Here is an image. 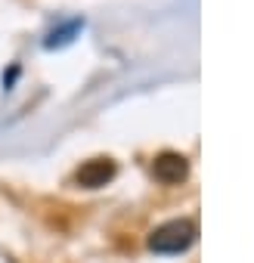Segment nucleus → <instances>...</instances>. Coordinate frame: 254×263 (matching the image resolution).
Here are the masks:
<instances>
[{"label":"nucleus","instance_id":"f257e3e1","mask_svg":"<svg viewBox=\"0 0 254 263\" xmlns=\"http://www.w3.org/2000/svg\"><path fill=\"white\" fill-rule=\"evenodd\" d=\"M192 238H195V226L189 220H171L149 235V248L158 254H180L192 245Z\"/></svg>","mask_w":254,"mask_h":263},{"label":"nucleus","instance_id":"f03ea898","mask_svg":"<svg viewBox=\"0 0 254 263\" xmlns=\"http://www.w3.org/2000/svg\"><path fill=\"white\" fill-rule=\"evenodd\" d=\"M115 177V161L112 158H93L87 164H81V171L75 174V183L84 189H99Z\"/></svg>","mask_w":254,"mask_h":263},{"label":"nucleus","instance_id":"7ed1b4c3","mask_svg":"<svg viewBox=\"0 0 254 263\" xmlns=\"http://www.w3.org/2000/svg\"><path fill=\"white\" fill-rule=\"evenodd\" d=\"M186 171H189V164H186V158L183 155H177V152H161L158 158H155V177L161 180V183H180L183 177H186Z\"/></svg>","mask_w":254,"mask_h":263}]
</instances>
